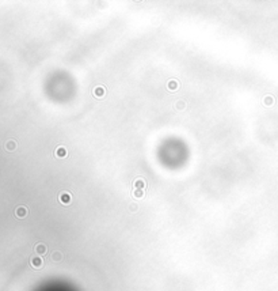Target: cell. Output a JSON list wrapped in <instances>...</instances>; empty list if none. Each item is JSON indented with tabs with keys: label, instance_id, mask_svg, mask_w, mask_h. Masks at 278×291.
Listing matches in <instances>:
<instances>
[{
	"label": "cell",
	"instance_id": "obj_1",
	"mask_svg": "<svg viewBox=\"0 0 278 291\" xmlns=\"http://www.w3.org/2000/svg\"><path fill=\"white\" fill-rule=\"evenodd\" d=\"M59 200L63 203V204H65V205H68V204H71V201H72V195H71L69 192H60V195H59Z\"/></svg>",
	"mask_w": 278,
	"mask_h": 291
},
{
	"label": "cell",
	"instance_id": "obj_2",
	"mask_svg": "<svg viewBox=\"0 0 278 291\" xmlns=\"http://www.w3.org/2000/svg\"><path fill=\"white\" fill-rule=\"evenodd\" d=\"M92 93H94V97H96V98H103V95L106 93V89L103 86H96Z\"/></svg>",
	"mask_w": 278,
	"mask_h": 291
},
{
	"label": "cell",
	"instance_id": "obj_3",
	"mask_svg": "<svg viewBox=\"0 0 278 291\" xmlns=\"http://www.w3.org/2000/svg\"><path fill=\"white\" fill-rule=\"evenodd\" d=\"M54 155H56V157H59V158L67 157V155H68V150L65 148L64 146H60V147H57V148H56Z\"/></svg>",
	"mask_w": 278,
	"mask_h": 291
},
{
	"label": "cell",
	"instance_id": "obj_4",
	"mask_svg": "<svg viewBox=\"0 0 278 291\" xmlns=\"http://www.w3.org/2000/svg\"><path fill=\"white\" fill-rule=\"evenodd\" d=\"M133 186H134V189H142V190H144L145 186H147V182H145L142 178H137V180H134Z\"/></svg>",
	"mask_w": 278,
	"mask_h": 291
},
{
	"label": "cell",
	"instance_id": "obj_5",
	"mask_svg": "<svg viewBox=\"0 0 278 291\" xmlns=\"http://www.w3.org/2000/svg\"><path fill=\"white\" fill-rule=\"evenodd\" d=\"M26 214H27V208H26V207H18V208H16V215L19 218L26 216Z\"/></svg>",
	"mask_w": 278,
	"mask_h": 291
},
{
	"label": "cell",
	"instance_id": "obj_6",
	"mask_svg": "<svg viewBox=\"0 0 278 291\" xmlns=\"http://www.w3.org/2000/svg\"><path fill=\"white\" fill-rule=\"evenodd\" d=\"M167 87H168V90H176V89L179 87V83L176 82V80H170Z\"/></svg>",
	"mask_w": 278,
	"mask_h": 291
},
{
	"label": "cell",
	"instance_id": "obj_7",
	"mask_svg": "<svg viewBox=\"0 0 278 291\" xmlns=\"http://www.w3.org/2000/svg\"><path fill=\"white\" fill-rule=\"evenodd\" d=\"M6 148H7L8 151H14V150L16 148V143L14 142V140H10V142H7V144H6Z\"/></svg>",
	"mask_w": 278,
	"mask_h": 291
},
{
	"label": "cell",
	"instance_id": "obj_8",
	"mask_svg": "<svg viewBox=\"0 0 278 291\" xmlns=\"http://www.w3.org/2000/svg\"><path fill=\"white\" fill-rule=\"evenodd\" d=\"M144 196V190L142 189H134L133 190V197H136V199H140V197Z\"/></svg>",
	"mask_w": 278,
	"mask_h": 291
},
{
	"label": "cell",
	"instance_id": "obj_9",
	"mask_svg": "<svg viewBox=\"0 0 278 291\" xmlns=\"http://www.w3.org/2000/svg\"><path fill=\"white\" fill-rule=\"evenodd\" d=\"M45 250H46V248H45L43 245H38V248H37V252H38V253H45Z\"/></svg>",
	"mask_w": 278,
	"mask_h": 291
},
{
	"label": "cell",
	"instance_id": "obj_10",
	"mask_svg": "<svg viewBox=\"0 0 278 291\" xmlns=\"http://www.w3.org/2000/svg\"><path fill=\"white\" fill-rule=\"evenodd\" d=\"M41 264H42V263H41V260H39V259H34V260H33V265H34V267H39Z\"/></svg>",
	"mask_w": 278,
	"mask_h": 291
},
{
	"label": "cell",
	"instance_id": "obj_11",
	"mask_svg": "<svg viewBox=\"0 0 278 291\" xmlns=\"http://www.w3.org/2000/svg\"><path fill=\"white\" fill-rule=\"evenodd\" d=\"M178 108H179V109L184 108V102H180V101H179V102H178Z\"/></svg>",
	"mask_w": 278,
	"mask_h": 291
}]
</instances>
